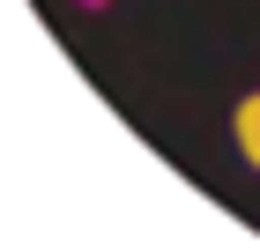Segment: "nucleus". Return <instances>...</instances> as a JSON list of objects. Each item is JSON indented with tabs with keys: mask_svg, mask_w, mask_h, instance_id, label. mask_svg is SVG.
<instances>
[{
	"mask_svg": "<svg viewBox=\"0 0 260 252\" xmlns=\"http://www.w3.org/2000/svg\"><path fill=\"white\" fill-rule=\"evenodd\" d=\"M231 149H238L245 163H253V171H260V82H253V89H245L238 104H231Z\"/></svg>",
	"mask_w": 260,
	"mask_h": 252,
	"instance_id": "1",
	"label": "nucleus"
}]
</instances>
